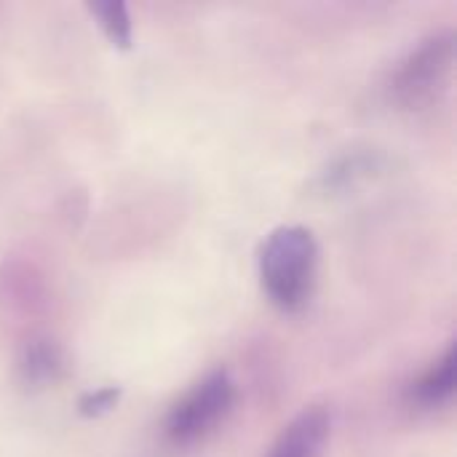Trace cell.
<instances>
[{
	"mask_svg": "<svg viewBox=\"0 0 457 457\" xmlns=\"http://www.w3.org/2000/svg\"><path fill=\"white\" fill-rule=\"evenodd\" d=\"M455 370H457V356L455 345L447 348V353L420 378V383L415 386V396L418 402L436 407L445 404L453 394H455Z\"/></svg>",
	"mask_w": 457,
	"mask_h": 457,
	"instance_id": "cell-5",
	"label": "cell"
},
{
	"mask_svg": "<svg viewBox=\"0 0 457 457\" xmlns=\"http://www.w3.org/2000/svg\"><path fill=\"white\" fill-rule=\"evenodd\" d=\"M19 370H21L27 383L43 386V383H48V380H54L59 375L62 353H59V348L51 340H32L21 351Z\"/></svg>",
	"mask_w": 457,
	"mask_h": 457,
	"instance_id": "cell-6",
	"label": "cell"
},
{
	"mask_svg": "<svg viewBox=\"0 0 457 457\" xmlns=\"http://www.w3.org/2000/svg\"><path fill=\"white\" fill-rule=\"evenodd\" d=\"M453 64H455V35L453 32L431 35L396 70L394 96L410 110L434 104L447 91Z\"/></svg>",
	"mask_w": 457,
	"mask_h": 457,
	"instance_id": "cell-2",
	"label": "cell"
},
{
	"mask_svg": "<svg viewBox=\"0 0 457 457\" xmlns=\"http://www.w3.org/2000/svg\"><path fill=\"white\" fill-rule=\"evenodd\" d=\"M88 11L99 21V27L104 29V35L110 37L112 46H118V48L131 46V19H129L126 3H120V0H96V3H88Z\"/></svg>",
	"mask_w": 457,
	"mask_h": 457,
	"instance_id": "cell-7",
	"label": "cell"
},
{
	"mask_svg": "<svg viewBox=\"0 0 457 457\" xmlns=\"http://www.w3.org/2000/svg\"><path fill=\"white\" fill-rule=\"evenodd\" d=\"M118 399H120V388L107 386V388H99V391L86 394V396L80 399L78 410H80L83 418H99V415L110 412V410L118 404Z\"/></svg>",
	"mask_w": 457,
	"mask_h": 457,
	"instance_id": "cell-8",
	"label": "cell"
},
{
	"mask_svg": "<svg viewBox=\"0 0 457 457\" xmlns=\"http://www.w3.org/2000/svg\"><path fill=\"white\" fill-rule=\"evenodd\" d=\"M236 399V386L225 370L206 375L193 391L179 399L166 420V434L177 445H193L209 436L230 412Z\"/></svg>",
	"mask_w": 457,
	"mask_h": 457,
	"instance_id": "cell-3",
	"label": "cell"
},
{
	"mask_svg": "<svg viewBox=\"0 0 457 457\" xmlns=\"http://www.w3.org/2000/svg\"><path fill=\"white\" fill-rule=\"evenodd\" d=\"M329 439V415L321 407L303 410L276 439L270 457H321Z\"/></svg>",
	"mask_w": 457,
	"mask_h": 457,
	"instance_id": "cell-4",
	"label": "cell"
},
{
	"mask_svg": "<svg viewBox=\"0 0 457 457\" xmlns=\"http://www.w3.org/2000/svg\"><path fill=\"white\" fill-rule=\"evenodd\" d=\"M319 268V244L303 225L276 228L260 252V278L265 295L281 311H297L308 303Z\"/></svg>",
	"mask_w": 457,
	"mask_h": 457,
	"instance_id": "cell-1",
	"label": "cell"
}]
</instances>
